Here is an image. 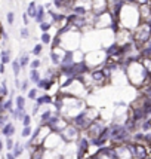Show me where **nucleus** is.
I'll list each match as a JSON object with an SVG mask.
<instances>
[{
  "instance_id": "obj_1",
  "label": "nucleus",
  "mask_w": 151,
  "mask_h": 159,
  "mask_svg": "<svg viewBox=\"0 0 151 159\" xmlns=\"http://www.w3.org/2000/svg\"><path fill=\"white\" fill-rule=\"evenodd\" d=\"M151 39V22H144L141 21L133 30V43L136 45V48L145 46L148 40Z\"/></svg>"
},
{
  "instance_id": "obj_2",
  "label": "nucleus",
  "mask_w": 151,
  "mask_h": 159,
  "mask_svg": "<svg viewBox=\"0 0 151 159\" xmlns=\"http://www.w3.org/2000/svg\"><path fill=\"white\" fill-rule=\"evenodd\" d=\"M111 128V137L110 140L113 143H117V144H120V143H126L127 140L131 139V131H127V128L122 124H113L110 125Z\"/></svg>"
},
{
  "instance_id": "obj_3",
  "label": "nucleus",
  "mask_w": 151,
  "mask_h": 159,
  "mask_svg": "<svg viewBox=\"0 0 151 159\" xmlns=\"http://www.w3.org/2000/svg\"><path fill=\"white\" fill-rule=\"evenodd\" d=\"M93 122V119L89 118V109H84V110H80L74 118L71 119V124L74 125L79 131H86L90 126V124Z\"/></svg>"
},
{
  "instance_id": "obj_4",
  "label": "nucleus",
  "mask_w": 151,
  "mask_h": 159,
  "mask_svg": "<svg viewBox=\"0 0 151 159\" xmlns=\"http://www.w3.org/2000/svg\"><path fill=\"white\" fill-rule=\"evenodd\" d=\"M58 134H59V137L62 139V141H65V143H70V141H73V140H79V137H80V131H79L73 124H68L61 132H58Z\"/></svg>"
},
{
  "instance_id": "obj_5",
  "label": "nucleus",
  "mask_w": 151,
  "mask_h": 159,
  "mask_svg": "<svg viewBox=\"0 0 151 159\" xmlns=\"http://www.w3.org/2000/svg\"><path fill=\"white\" fill-rule=\"evenodd\" d=\"M104 122L102 120H99V119H95L92 124H90V126L86 129L88 131V139H93V137H98L99 134H101V131L104 129Z\"/></svg>"
},
{
  "instance_id": "obj_6",
  "label": "nucleus",
  "mask_w": 151,
  "mask_h": 159,
  "mask_svg": "<svg viewBox=\"0 0 151 159\" xmlns=\"http://www.w3.org/2000/svg\"><path fill=\"white\" fill-rule=\"evenodd\" d=\"M90 141L88 137H79L77 140V159H83V155L89 150Z\"/></svg>"
},
{
  "instance_id": "obj_7",
  "label": "nucleus",
  "mask_w": 151,
  "mask_h": 159,
  "mask_svg": "<svg viewBox=\"0 0 151 159\" xmlns=\"http://www.w3.org/2000/svg\"><path fill=\"white\" fill-rule=\"evenodd\" d=\"M74 51H64L61 58V64L58 69H64V67H68V66H73L74 64Z\"/></svg>"
},
{
  "instance_id": "obj_8",
  "label": "nucleus",
  "mask_w": 151,
  "mask_h": 159,
  "mask_svg": "<svg viewBox=\"0 0 151 159\" xmlns=\"http://www.w3.org/2000/svg\"><path fill=\"white\" fill-rule=\"evenodd\" d=\"M139 16L141 21L144 22H151V3H145V5H139Z\"/></svg>"
},
{
  "instance_id": "obj_9",
  "label": "nucleus",
  "mask_w": 151,
  "mask_h": 159,
  "mask_svg": "<svg viewBox=\"0 0 151 159\" xmlns=\"http://www.w3.org/2000/svg\"><path fill=\"white\" fill-rule=\"evenodd\" d=\"M48 14L50 15V18H52V24H59V22H62V21H65V14H62V12H56V11H54V9H49ZM67 22V21H65Z\"/></svg>"
},
{
  "instance_id": "obj_10",
  "label": "nucleus",
  "mask_w": 151,
  "mask_h": 159,
  "mask_svg": "<svg viewBox=\"0 0 151 159\" xmlns=\"http://www.w3.org/2000/svg\"><path fill=\"white\" fill-rule=\"evenodd\" d=\"M55 79H49V77H45V79H40L39 80V83H37V88L39 89H45V91H48L54 85H55Z\"/></svg>"
},
{
  "instance_id": "obj_11",
  "label": "nucleus",
  "mask_w": 151,
  "mask_h": 159,
  "mask_svg": "<svg viewBox=\"0 0 151 159\" xmlns=\"http://www.w3.org/2000/svg\"><path fill=\"white\" fill-rule=\"evenodd\" d=\"M36 104H39V106H43V104H54V98L50 97L49 94H43V95L36 98Z\"/></svg>"
},
{
  "instance_id": "obj_12",
  "label": "nucleus",
  "mask_w": 151,
  "mask_h": 159,
  "mask_svg": "<svg viewBox=\"0 0 151 159\" xmlns=\"http://www.w3.org/2000/svg\"><path fill=\"white\" fill-rule=\"evenodd\" d=\"M2 134H3V135H6V137H12V135L15 134V126H14V124L7 122V124L3 125V128H2Z\"/></svg>"
},
{
  "instance_id": "obj_13",
  "label": "nucleus",
  "mask_w": 151,
  "mask_h": 159,
  "mask_svg": "<svg viewBox=\"0 0 151 159\" xmlns=\"http://www.w3.org/2000/svg\"><path fill=\"white\" fill-rule=\"evenodd\" d=\"M45 16H46V7L45 6H37V15H36V22L40 24L45 21Z\"/></svg>"
},
{
  "instance_id": "obj_14",
  "label": "nucleus",
  "mask_w": 151,
  "mask_h": 159,
  "mask_svg": "<svg viewBox=\"0 0 151 159\" xmlns=\"http://www.w3.org/2000/svg\"><path fill=\"white\" fill-rule=\"evenodd\" d=\"M28 79H30V82H33V83H39V80L41 79L40 76V73H39V70L37 69H31L30 70V76H28Z\"/></svg>"
},
{
  "instance_id": "obj_15",
  "label": "nucleus",
  "mask_w": 151,
  "mask_h": 159,
  "mask_svg": "<svg viewBox=\"0 0 151 159\" xmlns=\"http://www.w3.org/2000/svg\"><path fill=\"white\" fill-rule=\"evenodd\" d=\"M27 15L33 20L36 18V15H37V3L36 2H30V5L27 7Z\"/></svg>"
},
{
  "instance_id": "obj_16",
  "label": "nucleus",
  "mask_w": 151,
  "mask_h": 159,
  "mask_svg": "<svg viewBox=\"0 0 151 159\" xmlns=\"http://www.w3.org/2000/svg\"><path fill=\"white\" fill-rule=\"evenodd\" d=\"M61 58L62 57H59L58 54H56V49H52V51H50V61H52V64H54L55 67H59Z\"/></svg>"
},
{
  "instance_id": "obj_17",
  "label": "nucleus",
  "mask_w": 151,
  "mask_h": 159,
  "mask_svg": "<svg viewBox=\"0 0 151 159\" xmlns=\"http://www.w3.org/2000/svg\"><path fill=\"white\" fill-rule=\"evenodd\" d=\"M18 60H19L21 69H25L28 64H30V55H28V54H22V55H21Z\"/></svg>"
},
{
  "instance_id": "obj_18",
  "label": "nucleus",
  "mask_w": 151,
  "mask_h": 159,
  "mask_svg": "<svg viewBox=\"0 0 151 159\" xmlns=\"http://www.w3.org/2000/svg\"><path fill=\"white\" fill-rule=\"evenodd\" d=\"M0 62H2V64H9V62H11V52H9V51H2Z\"/></svg>"
},
{
  "instance_id": "obj_19",
  "label": "nucleus",
  "mask_w": 151,
  "mask_h": 159,
  "mask_svg": "<svg viewBox=\"0 0 151 159\" xmlns=\"http://www.w3.org/2000/svg\"><path fill=\"white\" fill-rule=\"evenodd\" d=\"M11 64H12V70H14L15 77H18V76H19V73H21V64H19V60H14V61L11 62Z\"/></svg>"
},
{
  "instance_id": "obj_20",
  "label": "nucleus",
  "mask_w": 151,
  "mask_h": 159,
  "mask_svg": "<svg viewBox=\"0 0 151 159\" xmlns=\"http://www.w3.org/2000/svg\"><path fill=\"white\" fill-rule=\"evenodd\" d=\"M52 115H54V111H52V110H45L43 113H41V116H40V122L45 125L49 119H50V116H52Z\"/></svg>"
},
{
  "instance_id": "obj_21",
  "label": "nucleus",
  "mask_w": 151,
  "mask_h": 159,
  "mask_svg": "<svg viewBox=\"0 0 151 159\" xmlns=\"http://www.w3.org/2000/svg\"><path fill=\"white\" fill-rule=\"evenodd\" d=\"M40 40H41L43 45H50V42H52V36L49 34V31H45V33H41Z\"/></svg>"
},
{
  "instance_id": "obj_22",
  "label": "nucleus",
  "mask_w": 151,
  "mask_h": 159,
  "mask_svg": "<svg viewBox=\"0 0 151 159\" xmlns=\"http://www.w3.org/2000/svg\"><path fill=\"white\" fill-rule=\"evenodd\" d=\"M52 22H49V21H43V22H40L39 24V28H40V31L41 33H45V31H49L50 28H52Z\"/></svg>"
},
{
  "instance_id": "obj_23",
  "label": "nucleus",
  "mask_w": 151,
  "mask_h": 159,
  "mask_svg": "<svg viewBox=\"0 0 151 159\" xmlns=\"http://www.w3.org/2000/svg\"><path fill=\"white\" fill-rule=\"evenodd\" d=\"M52 5H54L56 9H65L67 0H52Z\"/></svg>"
},
{
  "instance_id": "obj_24",
  "label": "nucleus",
  "mask_w": 151,
  "mask_h": 159,
  "mask_svg": "<svg viewBox=\"0 0 151 159\" xmlns=\"http://www.w3.org/2000/svg\"><path fill=\"white\" fill-rule=\"evenodd\" d=\"M15 103H16L18 109H25V98L22 97V95H18V97L15 98Z\"/></svg>"
},
{
  "instance_id": "obj_25",
  "label": "nucleus",
  "mask_w": 151,
  "mask_h": 159,
  "mask_svg": "<svg viewBox=\"0 0 151 159\" xmlns=\"http://www.w3.org/2000/svg\"><path fill=\"white\" fill-rule=\"evenodd\" d=\"M22 152H24V147H22L19 143H15V144H14V155H15V158L21 156V155H22Z\"/></svg>"
},
{
  "instance_id": "obj_26",
  "label": "nucleus",
  "mask_w": 151,
  "mask_h": 159,
  "mask_svg": "<svg viewBox=\"0 0 151 159\" xmlns=\"http://www.w3.org/2000/svg\"><path fill=\"white\" fill-rule=\"evenodd\" d=\"M139 126H141V129H142L144 132H147L148 129H151V120H150V119H144V120L141 122V125H139Z\"/></svg>"
},
{
  "instance_id": "obj_27",
  "label": "nucleus",
  "mask_w": 151,
  "mask_h": 159,
  "mask_svg": "<svg viewBox=\"0 0 151 159\" xmlns=\"http://www.w3.org/2000/svg\"><path fill=\"white\" fill-rule=\"evenodd\" d=\"M41 51H43V43H37L34 48H33V55H36V57H40L41 55Z\"/></svg>"
},
{
  "instance_id": "obj_28",
  "label": "nucleus",
  "mask_w": 151,
  "mask_h": 159,
  "mask_svg": "<svg viewBox=\"0 0 151 159\" xmlns=\"http://www.w3.org/2000/svg\"><path fill=\"white\" fill-rule=\"evenodd\" d=\"M19 33H21V37H22V39H28V37H30V30L27 28V25L21 28Z\"/></svg>"
},
{
  "instance_id": "obj_29",
  "label": "nucleus",
  "mask_w": 151,
  "mask_h": 159,
  "mask_svg": "<svg viewBox=\"0 0 151 159\" xmlns=\"http://www.w3.org/2000/svg\"><path fill=\"white\" fill-rule=\"evenodd\" d=\"M41 66V61L39 60V58H36V60H33V61H30V67L31 69H37L39 70V67Z\"/></svg>"
},
{
  "instance_id": "obj_30",
  "label": "nucleus",
  "mask_w": 151,
  "mask_h": 159,
  "mask_svg": "<svg viewBox=\"0 0 151 159\" xmlns=\"http://www.w3.org/2000/svg\"><path fill=\"white\" fill-rule=\"evenodd\" d=\"M28 98L30 100H34L37 98V88H33V89H28Z\"/></svg>"
},
{
  "instance_id": "obj_31",
  "label": "nucleus",
  "mask_w": 151,
  "mask_h": 159,
  "mask_svg": "<svg viewBox=\"0 0 151 159\" xmlns=\"http://www.w3.org/2000/svg\"><path fill=\"white\" fill-rule=\"evenodd\" d=\"M31 126H24V129H22V132H21V135L22 137H30L31 135Z\"/></svg>"
},
{
  "instance_id": "obj_32",
  "label": "nucleus",
  "mask_w": 151,
  "mask_h": 159,
  "mask_svg": "<svg viewBox=\"0 0 151 159\" xmlns=\"http://www.w3.org/2000/svg\"><path fill=\"white\" fill-rule=\"evenodd\" d=\"M22 125H24V126H30V125H31V116H30V115H25V116L22 118Z\"/></svg>"
},
{
  "instance_id": "obj_33",
  "label": "nucleus",
  "mask_w": 151,
  "mask_h": 159,
  "mask_svg": "<svg viewBox=\"0 0 151 159\" xmlns=\"http://www.w3.org/2000/svg\"><path fill=\"white\" fill-rule=\"evenodd\" d=\"M6 20H7V22L12 25V24L15 22V14H14V12H9V14L6 15Z\"/></svg>"
},
{
  "instance_id": "obj_34",
  "label": "nucleus",
  "mask_w": 151,
  "mask_h": 159,
  "mask_svg": "<svg viewBox=\"0 0 151 159\" xmlns=\"http://www.w3.org/2000/svg\"><path fill=\"white\" fill-rule=\"evenodd\" d=\"M12 103H14V101H12V100H11V98H9V100H7L6 103L3 104V107H5V110H12Z\"/></svg>"
},
{
  "instance_id": "obj_35",
  "label": "nucleus",
  "mask_w": 151,
  "mask_h": 159,
  "mask_svg": "<svg viewBox=\"0 0 151 159\" xmlns=\"http://www.w3.org/2000/svg\"><path fill=\"white\" fill-rule=\"evenodd\" d=\"M28 86H30V79L28 80H24V82L21 83V91H28Z\"/></svg>"
},
{
  "instance_id": "obj_36",
  "label": "nucleus",
  "mask_w": 151,
  "mask_h": 159,
  "mask_svg": "<svg viewBox=\"0 0 151 159\" xmlns=\"http://www.w3.org/2000/svg\"><path fill=\"white\" fill-rule=\"evenodd\" d=\"M14 140L11 139V137H7V141H6V147H7V150H12L14 149Z\"/></svg>"
},
{
  "instance_id": "obj_37",
  "label": "nucleus",
  "mask_w": 151,
  "mask_h": 159,
  "mask_svg": "<svg viewBox=\"0 0 151 159\" xmlns=\"http://www.w3.org/2000/svg\"><path fill=\"white\" fill-rule=\"evenodd\" d=\"M2 95L5 97V95H7V88H6V82H3V85H2Z\"/></svg>"
},
{
  "instance_id": "obj_38",
  "label": "nucleus",
  "mask_w": 151,
  "mask_h": 159,
  "mask_svg": "<svg viewBox=\"0 0 151 159\" xmlns=\"http://www.w3.org/2000/svg\"><path fill=\"white\" fill-rule=\"evenodd\" d=\"M22 21H24V24H25V25H28V21H30V16L27 15V12H25V14L22 15Z\"/></svg>"
},
{
  "instance_id": "obj_39",
  "label": "nucleus",
  "mask_w": 151,
  "mask_h": 159,
  "mask_svg": "<svg viewBox=\"0 0 151 159\" xmlns=\"http://www.w3.org/2000/svg\"><path fill=\"white\" fill-rule=\"evenodd\" d=\"M6 120H7V118H6V116H3V115H0V126H3V125L6 124Z\"/></svg>"
},
{
  "instance_id": "obj_40",
  "label": "nucleus",
  "mask_w": 151,
  "mask_h": 159,
  "mask_svg": "<svg viewBox=\"0 0 151 159\" xmlns=\"http://www.w3.org/2000/svg\"><path fill=\"white\" fill-rule=\"evenodd\" d=\"M6 159H15V155H14V153H7Z\"/></svg>"
},
{
  "instance_id": "obj_41",
  "label": "nucleus",
  "mask_w": 151,
  "mask_h": 159,
  "mask_svg": "<svg viewBox=\"0 0 151 159\" xmlns=\"http://www.w3.org/2000/svg\"><path fill=\"white\" fill-rule=\"evenodd\" d=\"M0 73H5V64L0 62Z\"/></svg>"
},
{
  "instance_id": "obj_42",
  "label": "nucleus",
  "mask_w": 151,
  "mask_h": 159,
  "mask_svg": "<svg viewBox=\"0 0 151 159\" xmlns=\"http://www.w3.org/2000/svg\"><path fill=\"white\" fill-rule=\"evenodd\" d=\"M0 97H3V95H2V85H0Z\"/></svg>"
},
{
  "instance_id": "obj_43",
  "label": "nucleus",
  "mask_w": 151,
  "mask_h": 159,
  "mask_svg": "<svg viewBox=\"0 0 151 159\" xmlns=\"http://www.w3.org/2000/svg\"><path fill=\"white\" fill-rule=\"evenodd\" d=\"M2 146H3V143H2V141H0V149H2Z\"/></svg>"
},
{
  "instance_id": "obj_44",
  "label": "nucleus",
  "mask_w": 151,
  "mask_h": 159,
  "mask_svg": "<svg viewBox=\"0 0 151 159\" xmlns=\"http://www.w3.org/2000/svg\"><path fill=\"white\" fill-rule=\"evenodd\" d=\"M135 2H136V0H135Z\"/></svg>"
}]
</instances>
